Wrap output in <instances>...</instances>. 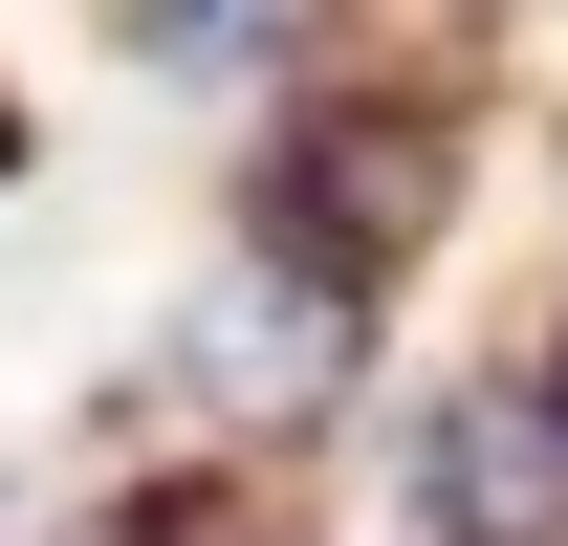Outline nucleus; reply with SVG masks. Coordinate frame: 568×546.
<instances>
[{
    "label": "nucleus",
    "instance_id": "obj_1",
    "mask_svg": "<svg viewBox=\"0 0 568 546\" xmlns=\"http://www.w3.org/2000/svg\"><path fill=\"white\" fill-rule=\"evenodd\" d=\"M351 372H372V284L284 263V241H241V263L175 306V394H197V415H241V437H263V415H328Z\"/></svg>",
    "mask_w": 568,
    "mask_h": 546
},
{
    "label": "nucleus",
    "instance_id": "obj_2",
    "mask_svg": "<svg viewBox=\"0 0 568 546\" xmlns=\"http://www.w3.org/2000/svg\"><path fill=\"white\" fill-rule=\"evenodd\" d=\"M437 219H459V153H437L416 110H306V132L263 153V241L328 263V284H394Z\"/></svg>",
    "mask_w": 568,
    "mask_h": 546
},
{
    "label": "nucleus",
    "instance_id": "obj_3",
    "mask_svg": "<svg viewBox=\"0 0 568 546\" xmlns=\"http://www.w3.org/2000/svg\"><path fill=\"white\" fill-rule=\"evenodd\" d=\"M416 525L437 546H568V350H503L416 415Z\"/></svg>",
    "mask_w": 568,
    "mask_h": 546
},
{
    "label": "nucleus",
    "instance_id": "obj_4",
    "mask_svg": "<svg viewBox=\"0 0 568 546\" xmlns=\"http://www.w3.org/2000/svg\"><path fill=\"white\" fill-rule=\"evenodd\" d=\"M263 22H284V0H132V44H153V67H241Z\"/></svg>",
    "mask_w": 568,
    "mask_h": 546
}]
</instances>
